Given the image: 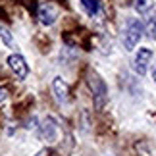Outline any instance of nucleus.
<instances>
[{"label":"nucleus","instance_id":"9d476101","mask_svg":"<svg viewBox=\"0 0 156 156\" xmlns=\"http://www.w3.org/2000/svg\"><path fill=\"white\" fill-rule=\"evenodd\" d=\"M0 39H2L8 46H14V37H12L10 29L6 27V25H2V23H0Z\"/></svg>","mask_w":156,"mask_h":156},{"label":"nucleus","instance_id":"423d86ee","mask_svg":"<svg viewBox=\"0 0 156 156\" xmlns=\"http://www.w3.org/2000/svg\"><path fill=\"white\" fill-rule=\"evenodd\" d=\"M52 93H54V98L58 100V104H66L69 98V89H68V83H66L62 77H54L52 79Z\"/></svg>","mask_w":156,"mask_h":156},{"label":"nucleus","instance_id":"0eeeda50","mask_svg":"<svg viewBox=\"0 0 156 156\" xmlns=\"http://www.w3.org/2000/svg\"><path fill=\"white\" fill-rule=\"evenodd\" d=\"M41 137L44 141H56L58 137V122L54 118H44L43 125H41Z\"/></svg>","mask_w":156,"mask_h":156},{"label":"nucleus","instance_id":"1a4fd4ad","mask_svg":"<svg viewBox=\"0 0 156 156\" xmlns=\"http://www.w3.org/2000/svg\"><path fill=\"white\" fill-rule=\"evenodd\" d=\"M152 8V0H135V10L139 14H147Z\"/></svg>","mask_w":156,"mask_h":156},{"label":"nucleus","instance_id":"6e6552de","mask_svg":"<svg viewBox=\"0 0 156 156\" xmlns=\"http://www.w3.org/2000/svg\"><path fill=\"white\" fill-rule=\"evenodd\" d=\"M81 8L85 10V14L87 16H98V12H100V2L98 0H81Z\"/></svg>","mask_w":156,"mask_h":156},{"label":"nucleus","instance_id":"f8f14e48","mask_svg":"<svg viewBox=\"0 0 156 156\" xmlns=\"http://www.w3.org/2000/svg\"><path fill=\"white\" fill-rule=\"evenodd\" d=\"M6 98H8V93H6V91H4L2 87H0V102H4Z\"/></svg>","mask_w":156,"mask_h":156},{"label":"nucleus","instance_id":"7ed1b4c3","mask_svg":"<svg viewBox=\"0 0 156 156\" xmlns=\"http://www.w3.org/2000/svg\"><path fill=\"white\" fill-rule=\"evenodd\" d=\"M37 16H39V21L43 25H52L58 17V8L54 2H48V0H43L39 2L37 6Z\"/></svg>","mask_w":156,"mask_h":156},{"label":"nucleus","instance_id":"20e7f679","mask_svg":"<svg viewBox=\"0 0 156 156\" xmlns=\"http://www.w3.org/2000/svg\"><path fill=\"white\" fill-rule=\"evenodd\" d=\"M151 60H152V50L151 48H147V46L145 48H139L137 54H135V60H133V69L139 75H147Z\"/></svg>","mask_w":156,"mask_h":156},{"label":"nucleus","instance_id":"ddd939ff","mask_svg":"<svg viewBox=\"0 0 156 156\" xmlns=\"http://www.w3.org/2000/svg\"><path fill=\"white\" fill-rule=\"evenodd\" d=\"M152 79H154V83H156V66H154V69H152Z\"/></svg>","mask_w":156,"mask_h":156},{"label":"nucleus","instance_id":"f03ea898","mask_svg":"<svg viewBox=\"0 0 156 156\" xmlns=\"http://www.w3.org/2000/svg\"><path fill=\"white\" fill-rule=\"evenodd\" d=\"M143 33H145V25L139 20H129L123 29V35H122V43L125 46V50H133L139 44Z\"/></svg>","mask_w":156,"mask_h":156},{"label":"nucleus","instance_id":"f257e3e1","mask_svg":"<svg viewBox=\"0 0 156 156\" xmlns=\"http://www.w3.org/2000/svg\"><path fill=\"white\" fill-rule=\"evenodd\" d=\"M87 85H89V89H91V93H93L94 108H97V110L104 108L106 100H108V87H106L104 79L97 73V71H89L87 73Z\"/></svg>","mask_w":156,"mask_h":156},{"label":"nucleus","instance_id":"4468645a","mask_svg":"<svg viewBox=\"0 0 156 156\" xmlns=\"http://www.w3.org/2000/svg\"><path fill=\"white\" fill-rule=\"evenodd\" d=\"M37 156H46V151H41V152H39Z\"/></svg>","mask_w":156,"mask_h":156},{"label":"nucleus","instance_id":"9b49d317","mask_svg":"<svg viewBox=\"0 0 156 156\" xmlns=\"http://www.w3.org/2000/svg\"><path fill=\"white\" fill-rule=\"evenodd\" d=\"M147 31H148V35H151V37L156 41V16L148 20V23H147Z\"/></svg>","mask_w":156,"mask_h":156},{"label":"nucleus","instance_id":"39448f33","mask_svg":"<svg viewBox=\"0 0 156 156\" xmlns=\"http://www.w3.org/2000/svg\"><path fill=\"white\" fill-rule=\"evenodd\" d=\"M8 66L14 73L20 77V79H25L27 73H29V68H27V62L21 54H10L8 56Z\"/></svg>","mask_w":156,"mask_h":156}]
</instances>
